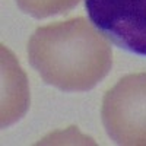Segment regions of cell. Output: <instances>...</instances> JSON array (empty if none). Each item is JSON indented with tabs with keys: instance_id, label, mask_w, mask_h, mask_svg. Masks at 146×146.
<instances>
[{
	"instance_id": "obj_2",
	"label": "cell",
	"mask_w": 146,
	"mask_h": 146,
	"mask_svg": "<svg viewBox=\"0 0 146 146\" xmlns=\"http://www.w3.org/2000/svg\"><path fill=\"white\" fill-rule=\"evenodd\" d=\"M102 121L120 145H146V73L120 79L104 96Z\"/></svg>"
},
{
	"instance_id": "obj_3",
	"label": "cell",
	"mask_w": 146,
	"mask_h": 146,
	"mask_svg": "<svg viewBox=\"0 0 146 146\" xmlns=\"http://www.w3.org/2000/svg\"><path fill=\"white\" fill-rule=\"evenodd\" d=\"M85 7L105 38L146 57V0H85Z\"/></svg>"
},
{
	"instance_id": "obj_4",
	"label": "cell",
	"mask_w": 146,
	"mask_h": 146,
	"mask_svg": "<svg viewBox=\"0 0 146 146\" xmlns=\"http://www.w3.org/2000/svg\"><path fill=\"white\" fill-rule=\"evenodd\" d=\"M18 6L34 18H47L70 10L79 0H16Z\"/></svg>"
},
{
	"instance_id": "obj_1",
	"label": "cell",
	"mask_w": 146,
	"mask_h": 146,
	"mask_svg": "<svg viewBox=\"0 0 146 146\" xmlns=\"http://www.w3.org/2000/svg\"><path fill=\"white\" fill-rule=\"evenodd\" d=\"M111 47L85 18L38 28L28 42V58L48 85L66 91L92 89L113 64Z\"/></svg>"
}]
</instances>
